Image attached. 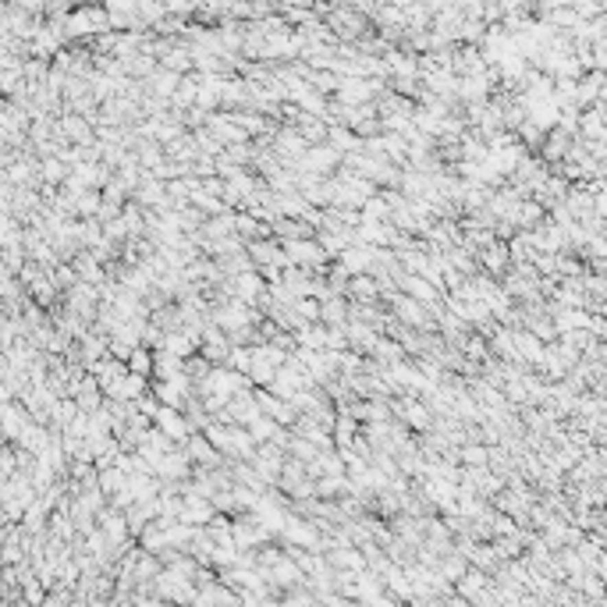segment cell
Instances as JSON below:
<instances>
[{
  "label": "cell",
  "instance_id": "7a4b0ae2",
  "mask_svg": "<svg viewBox=\"0 0 607 607\" xmlns=\"http://www.w3.org/2000/svg\"><path fill=\"white\" fill-rule=\"evenodd\" d=\"M107 11H75L71 18H68V32L71 36H82V32H103L111 22H107Z\"/></svg>",
  "mask_w": 607,
  "mask_h": 607
},
{
  "label": "cell",
  "instance_id": "277c9868",
  "mask_svg": "<svg viewBox=\"0 0 607 607\" xmlns=\"http://www.w3.org/2000/svg\"><path fill=\"white\" fill-rule=\"evenodd\" d=\"M302 163H306V167H312V178H317V174L323 171V167L338 163V153L327 150V146H317V150H309V153L302 157Z\"/></svg>",
  "mask_w": 607,
  "mask_h": 607
},
{
  "label": "cell",
  "instance_id": "30bf717a",
  "mask_svg": "<svg viewBox=\"0 0 607 607\" xmlns=\"http://www.w3.org/2000/svg\"><path fill=\"white\" fill-rule=\"evenodd\" d=\"M352 291H355L359 299H373V295H376V284H373L369 277H355V281H352Z\"/></svg>",
  "mask_w": 607,
  "mask_h": 607
},
{
  "label": "cell",
  "instance_id": "8fae6325",
  "mask_svg": "<svg viewBox=\"0 0 607 607\" xmlns=\"http://www.w3.org/2000/svg\"><path fill=\"white\" fill-rule=\"evenodd\" d=\"M462 455H466V462H472V466H479V462H487V451H483V448H466Z\"/></svg>",
  "mask_w": 607,
  "mask_h": 607
},
{
  "label": "cell",
  "instance_id": "ba28073f",
  "mask_svg": "<svg viewBox=\"0 0 607 607\" xmlns=\"http://www.w3.org/2000/svg\"><path fill=\"white\" fill-rule=\"evenodd\" d=\"M402 412H405V420H409V423H412L415 430H426V426H430V412H426L423 405H415V402H409V405H405Z\"/></svg>",
  "mask_w": 607,
  "mask_h": 607
},
{
  "label": "cell",
  "instance_id": "9c48e42d",
  "mask_svg": "<svg viewBox=\"0 0 607 607\" xmlns=\"http://www.w3.org/2000/svg\"><path fill=\"white\" fill-rule=\"evenodd\" d=\"M320 317H323L327 323H345V302H338V299H327Z\"/></svg>",
  "mask_w": 607,
  "mask_h": 607
},
{
  "label": "cell",
  "instance_id": "6da1fadb",
  "mask_svg": "<svg viewBox=\"0 0 607 607\" xmlns=\"http://www.w3.org/2000/svg\"><path fill=\"white\" fill-rule=\"evenodd\" d=\"M153 420H157V430H160L163 437H171L174 444H185L188 437H192V423H188L178 409H167V405H160V412L153 415Z\"/></svg>",
  "mask_w": 607,
  "mask_h": 607
},
{
  "label": "cell",
  "instance_id": "52a82bcc",
  "mask_svg": "<svg viewBox=\"0 0 607 607\" xmlns=\"http://www.w3.org/2000/svg\"><path fill=\"white\" fill-rule=\"evenodd\" d=\"M43 178L54 185V181H68L71 174H68V167H65V160H54V157H47L43 160Z\"/></svg>",
  "mask_w": 607,
  "mask_h": 607
},
{
  "label": "cell",
  "instance_id": "8992f818",
  "mask_svg": "<svg viewBox=\"0 0 607 607\" xmlns=\"http://www.w3.org/2000/svg\"><path fill=\"white\" fill-rule=\"evenodd\" d=\"M394 309H402L398 317H402L405 323H423V309H420V302H412V299H394Z\"/></svg>",
  "mask_w": 607,
  "mask_h": 607
},
{
  "label": "cell",
  "instance_id": "5b68a950",
  "mask_svg": "<svg viewBox=\"0 0 607 607\" xmlns=\"http://www.w3.org/2000/svg\"><path fill=\"white\" fill-rule=\"evenodd\" d=\"M128 369H132L135 376H150V373L157 369V355L146 352V348H135V355L128 359Z\"/></svg>",
  "mask_w": 607,
  "mask_h": 607
},
{
  "label": "cell",
  "instance_id": "3957f363",
  "mask_svg": "<svg viewBox=\"0 0 607 607\" xmlns=\"http://www.w3.org/2000/svg\"><path fill=\"white\" fill-rule=\"evenodd\" d=\"M185 455H188V462H203V466H217L220 462L217 458L220 451L210 444V437H196V433L185 441Z\"/></svg>",
  "mask_w": 607,
  "mask_h": 607
}]
</instances>
